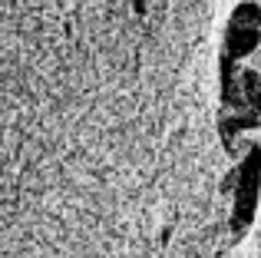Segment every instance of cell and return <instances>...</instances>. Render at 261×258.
Instances as JSON below:
<instances>
[{
  "mask_svg": "<svg viewBox=\"0 0 261 258\" xmlns=\"http://www.w3.org/2000/svg\"><path fill=\"white\" fill-rule=\"evenodd\" d=\"M242 90H245V99L251 106V119L261 123V80H258V73H242Z\"/></svg>",
  "mask_w": 261,
  "mask_h": 258,
  "instance_id": "obj_3",
  "label": "cell"
},
{
  "mask_svg": "<svg viewBox=\"0 0 261 258\" xmlns=\"http://www.w3.org/2000/svg\"><path fill=\"white\" fill-rule=\"evenodd\" d=\"M258 40H261V7L245 0V4L235 7L228 20V37H225V60H242L248 57L251 50H258Z\"/></svg>",
  "mask_w": 261,
  "mask_h": 258,
  "instance_id": "obj_2",
  "label": "cell"
},
{
  "mask_svg": "<svg viewBox=\"0 0 261 258\" xmlns=\"http://www.w3.org/2000/svg\"><path fill=\"white\" fill-rule=\"evenodd\" d=\"M258 195H261V149H248L245 162L238 166L235 175V212H231V225L242 232L255 222V209H258Z\"/></svg>",
  "mask_w": 261,
  "mask_h": 258,
  "instance_id": "obj_1",
  "label": "cell"
}]
</instances>
